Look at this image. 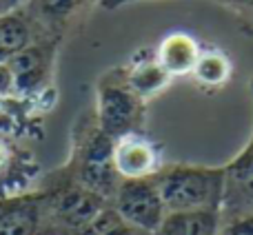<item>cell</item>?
<instances>
[{
  "label": "cell",
  "instance_id": "cell-21",
  "mask_svg": "<svg viewBox=\"0 0 253 235\" xmlns=\"http://www.w3.org/2000/svg\"><path fill=\"white\" fill-rule=\"evenodd\" d=\"M142 2V0H100V7L107 9V11H116V9H123L126 4H135Z\"/></svg>",
  "mask_w": 253,
  "mask_h": 235
},
{
  "label": "cell",
  "instance_id": "cell-16",
  "mask_svg": "<svg viewBox=\"0 0 253 235\" xmlns=\"http://www.w3.org/2000/svg\"><path fill=\"white\" fill-rule=\"evenodd\" d=\"M231 76H233V62L222 49L202 47L200 58H198L189 78L205 91H218V89L227 87Z\"/></svg>",
  "mask_w": 253,
  "mask_h": 235
},
{
  "label": "cell",
  "instance_id": "cell-18",
  "mask_svg": "<svg viewBox=\"0 0 253 235\" xmlns=\"http://www.w3.org/2000/svg\"><path fill=\"white\" fill-rule=\"evenodd\" d=\"M213 2L231 11L236 16L242 34L253 38V0H213Z\"/></svg>",
  "mask_w": 253,
  "mask_h": 235
},
{
  "label": "cell",
  "instance_id": "cell-1",
  "mask_svg": "<svg viewBox=\"0 0 253 235\" xmlns=\"http://www.w3.org/2000/svg\"><path fill=\"white\" fill-rule=\"evenodd\" d=\"M62 166L76 182L111 202L120 184V175L114 166V138L100 129L93 107L74 120L69 157Z\"/></svg>",
  "mask_w": 253,
  "mask_h": 235
},
{
  "label": "cell",
  "instance_id": "cell-20",
  "mask_svg": "<svg viewBox=\"0 0 253 235\" xmlns=\"http://www.w3.org/2000/svg\"><path fill=\"white\" fill-rule=\"evenodd\" d=\"M13 96V82H11V74H9L7 65H0V107L7 98Z\"/></svg>",
  "mask_w": 253,
  "mask_h": 235
},
{
  "label": "cell",
  "instance_id": "cell-15",
  "mask_svg": "<svg viewBox=\"0 0 253 235\" xmlns=\"http://www.w3.org/2000/svg\"><path fill=\"white\" fill-rule=\"evenodd\" d=\"M220 211H169L151 235H218Z\"/></svg>",
  "mask_w": 253,
  "mask_h": 235
},
{
  "label": "cell",
  "instance_id": "cell-6",
  "mask_svg": "<svg viewBox=\"0 0 253 235\" xmlns=\"http://www.w3.org/2000/svg\"><path fill=\"white\" fill-rule=\"evenodd\" d=\"M109 204L144 233H153L167 215V206L153 178L120 180Z\"/></svg>",
  "mask_w": 253,
  "mask_h": 235
},
{
  "label": "cell",
  "instance_id": "cell-10",
  "mask_svg": "<svg viewBox=\"0 0 253 235\" xmlns=\"http://www.w3.org/2000/svg\"><path fill=\"white\" fill-rule=\"evenodd\" d=\"M0 235H49L38 189L0 197Z\"/></svg>",
  "mask_w": 253,
  "mask_h": 235
},
{
  "label": "cell",
  "instance_id": "cell-7",
  "mask_svg": "<svg viewBox=\"0 0 253 235\" xmlns=\"http://www.w3.org/2000/svg\"><path fill=\"white\" fill-rule=\"evenodd\" d=\"M96 4H100V0H27L22 7L42 38H58L65 42Z\"/></svg>",
  "mask_w": 253,
  "mask_h": 235
},
{
  "label": "cell",
  "instance_id": "cell-3",
  "mask_svg": "<svg viewBox=\"0 0 253 235\" xmlns=\"http://www.w3.org/2000/svg\"><path fill=\"white\" fill-rule=\"evenodd\" d=\"M158 191L169 211H220L224 196V164L167 162L156 175Z\"/></svg>",
  "mask_w": 253,
  "mask_h": 235
},
{
  "label": "cell",
  "instance_id": "cell-12",
  "mask_svg": "<svg viewBox=\"0 0 253 235\" xmlns=\"http://www.w3.org/2000/svg\"><path fill=\"white\" fill-rule=\"evenodd\" d=\"M40 178H42V169L36 156L20 142H13L7 162L0 166V197L22 196V193L34 191Z\"/></svg>",
  "mask_w": 253,
  "mask_h": 235
},
{
  "label": "cell",
  "instance_id": "cell-4",
  "mask_svg": "<svg viewBox=\"0 0 253 235\" xmlns=\"http://www.w3.org/2000/svg\"><path fill=\"white\" fill-rule=\"evenodd\" d=\"M60 44L62 40L58 38H38L7 62L13 82V96L29 100L40 116L49 114L58 100L53 74Z\"/></svg>",
  "mask_w": 253,
  "mask_h": 235
},
{
  "label": "cell",
  "instance_id": "cell-5",
  "mask_svg": "<svg viewBox=\"0 0 253 235\" xmlns=\"http://www.w3.org/2000/svg\"><path fill=\"white\" fill-rule=\"evenodd\" d=\"M93 114L109 138L144 131L147 122V102L140 100L125 80L123 65L105 71L96 82V105Z\"/></svg>",
  "mask_w": 253,
  "mask_h": 235
},
{
  "label": "cell",
  "instance_id": "cell-17",
  "mask_svg": "<svg viewBox=\"0 0 253 235\" xmlns=\"http://www.w3.org/2000/svg\"><path fill=\"white\" fill-rule=\"evenodd\" d=\"M78 235H151L129 224L111 204H107Z\"/></svg>",
  "mask_w": 253,
  "mask_h": 235
},
{
  "label": "cell",
  "instance_id": "cell-9",
  "mask_svg": "<svg viewBox=\"0 0 253 235\" xmlns=\"http://www.w3.org/2000/svg\"><path fill=\"white\" fill-rule=\"evenodd\" d=\"M249 91L253 98V76L249 80ZM249 211H253V129L242 151L224 164V196L220 204V218H231Z\"/></svg>",
  "mask_w": 253,
  "mask_h": 235
},
{
  "label": "cell",
  "instance_id": "cell-22",
  "mask_svg": "<svg viewBox=\"0 0 253 235\" xmlns=\"http://www.w3.org/2000/svg\"><path fill=\"white\" fill-rule=\"evenodd\" d=\"M18 4H20V0H0V13L9 11V9L18 7Z\"/></svg>",
  "mask_w": 253,
  "mask_h": 235
},
{
  "label": "cell",
  "instance_id": "cell-19",
  "mask_svg": "<svg viewBox=\"0 0 253 235\" xmlns=\"http://www.w3.org/2000/svg\"><path fill=\"white\" fill-rule=\"evenodd\" d=\"M218 235H253V211L231 218H220Z\"/></svg>",
  "mask_w": 253,
  "mask_h": 235
},
{
  "label": "cell",
  "instance_id": "cell-13",
  "mask_svg": "<svg viewBox=\"0 0 253 235\" xmlns=\"http://www.w3.org/2000/svg\"><path fill=\"white\" fill-rule=\"evenodd\" d=\"M202 44L198 38L184 31H173V34L165 36L153 49L156 60L171 78H182V76H191L193 67H196L198 58H200Z\"/></svg>",
  "mask_w": 253,
  "mask_h": 235
},
{
  "label": "cell",
  "instance_id": "cell-2",
  "mask_svg": "<svg viewBox=\"0 0 253 235\" xmlns=\"http://www.w3.org/2000/svg\"><path fill=\"white\" fill-rule=\"evenodd\" d=\"M42 196L49 235H78L109 202L76 182L65 166L42 173L38 187Z\"/></svg>",
  "mask_w": 253,
  "mask_h": 235
},
{
  "label": "cell",
  "instance_id": "cell-8",
  "mask_svg": "<svg viewBox=\"0 0 253 235\" xmlns=\"http://www.w3.org/2000/svg\"><path fill=\"white\" fill-rule=\"evenodd\" d=\"M165 164L160 142L144 131H133L114 140V166L120 180L153 178Z\"/></svg>",
  "mask_w": 253,
  "mask_h": 235
},
{
  "label": "cell",
  "instance_id": "cell-14",
  "mask_svg": "<svg viewBox=\"0 0 253 235\" xmlns=\"http://www.w3.org/2000/svg\"><path fill=\"white\" fill-rule=\"evenodd\" d=\"M38 38L42 36L38 34L22 2L0 13V65H7L13 56H18L22 49H27Z\"/></svg>",
  "mask_w": 253,
  "mask_h": 235
},
{
  "label": "cell",
  "instance_id": "cell-11",
  "mask_svg": "<svg viewBox=\"0 0 253 235\" xmlns=\"http://www.w3.org/2000/svg\"><path fill=\"white\" fill-rule=\"evenodd\" d=\"M123 69H125V80L131 87V91L147 105L153 98L160 96L162 91H167L171 80H173L158 65L153 49H140L126 65H123Z\"/></svg>",
  "mask_w": 253,
  "mask_h": 235
}]
</instances>
